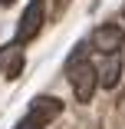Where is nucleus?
<instances>
[{"mask_svg": "<svg viewBox=\"0 0 125 129\" xmlns=\"http://www.w3.org/2000/svg\"><path fill=\"white\" fill-rule=\"evenodd\" d=\"M43 17H46L43 0H30V4H27V10H23V17H20V27H17V43H20V46H23V43H30V40L40 33Z\"/></svg>", "mask_w": 125, "mask_h": 129, "instance_id": "2", "label": "nucleus"}, {"mask_svg": "<svg viewBox=\"0 0 125 129\" xmlns=\"http://www.w3.org/2000/svg\"><path fill=\"white\" fill-rule=\"evenodd\" d=\"M122 43H125V33H122L118 23H102V27H95V33H92V46L99 53H105V56L118 53Z\"/></svg>", "mask_w": 125, "mask_h": 129, "instance_id": "3", "label": "nucleus"}, {"mask_svg": "<svg viewBox=\"0 0 125 129\" xmlns=\"http://www.w3.org/2000/svg\"><path fill=\"white\" fill-rule=\"evenodd\" d=\"M20 73H23V50H20V53H17V56L10 60V66H7V73H4V76H10V80H17Z\"/></svg>", "mask_w": 125, "mask_h": 129, "instance_id": "7", "label": "nucleus"}, {"mask_svg": "<svg viewBox=\"0 0 125 129\" xmlns=\"http://www.w3.org/2000/svg\"><path fill=\"white\" fill-rule=\"evenodd\" d=\"M63 113V99H56V96H36L33 103H30V116L36 119V122H53L56 116Z\"/></svg>", "mask_w": 125, "mask_h": 129, "instance_id": "4", "label": "nucleus"}, {"mask_svg": "<svg viewBox=\"0 0 125 129\" xmlns=\"http://www.w3.org/2000/svg\"><path fill=\"white\" fill-rule=\"evenodd\" d=\"M0 4H4V7H10V4H13V0H0Z\"/></svg>", "mask_w": 125, "mask_h": 129, "instance_id": "9", "label": "nucleus"}, {"mask_svg": "<svg viewBox=\"0 0 125 129\" xmlns=\"http://www.w3.org/2000/svg\"><path fill=\"white\" fill-rule=\"evenodd\" d=\"M118 80H122V60H118V53H112L102 63V70H99V86L102 89H115Z\"/></svg>", "mask_w": 125, "mask_h": 129, "instance_id": "5", "label": "nucleus"}, {"mask_svg": "<svg viewBox=\"0 0 125 129\" xmlns=\"http://www.w3.org/2000/svg\"><path fill=\"white\" fill-rule=\"evenodd\" d=\"M17 129H43V122H36L33 116H27L23 122H17Z\"/></svg>", "mask_w": 125, "mask_h": 129, "instance_id": "8", "label": "nucleus"}, {"mask_svg": "<svg viewBox=\"0 0 125 129\" xmlns=\"http://www.w3.org/2000/svg\"><path fill=\"white\" fill-rule=\"evenodd\" d=\"M20 50H23V46H20L17 40H13V43H7V46H0V76L7 73V66H10V60H13V56L20 53Z\"/></svg>", "mask_w": 125, "mask_h": 129, "instance_id": "6", "label": "nucleus"}, {"mask_svg": "<svg viewBox=\"0 0 125 129\" xmlns=\"http://www.w3.org/2000/svg\"><path fill=\"white\" fill-rule=\"evenodd\" d=\"M66 80L72 83V93H76L79 103H89L95 86H99V70L89 60V43H79V50L66 60Z\"/></svg>", "mask_w": 125, "mask_h": 129, "instance_id": "1", "label": "nucleus"}]
</instances>
